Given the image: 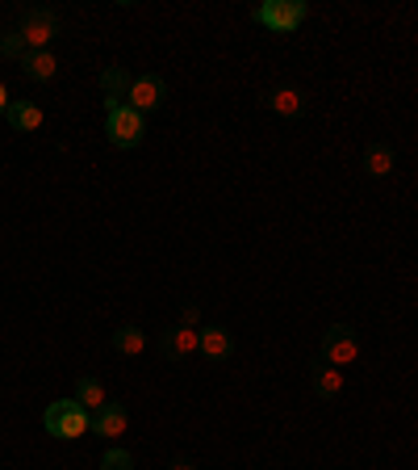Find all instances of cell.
Segmentation results:
<instances>
[{
  "label": "cell",
  "mask_w": 418,
  "mask_h": 470,
  "mask_svg": "<svg viewBox=\"0 0 418 470\" xmlns=\"http://www.w3.org/2000/svg\"><path fill=\"white\" fill-rule=\"evenodd\" d=\"M42 424H47V432L59 437V441H76V437H84V432L92 429V412H84L76 399H55V404L47 407Z\"/></svg>",
  "instance_id": "cell-1"
},
{
  "label": "cell",
  "mask_w": 418,
  "mask_h": 470,
  "mask_svg": "<svg viewBox=\"0 0 418 470\" xmlns=\"http://www.w3.org/2000/svg\"><path fill=\"white\" fill-rule=\"evenodd\" d=\"M252 17L272 34H293V30H302L310 9H305V0H264V4H255Z\"/></svg>",
  "instance_id": "cell-2"
},
{
  "label": "cell",
  "mask_w": 418,
  "mask_h": 470,
  "mask_svg": "<svg viewBox=\"0 0 418 470\" xmlns=\"http://www.w3.org/2000/svg\"><path fill=\"white\" fill-rule=\"evenodd\" d=\"M105 135L114 147H139L142 135H147V118L134 109V105H117L105 114Z\"/></svg>",
  "instance_id": "cell-3"
},
{
  "label": "cell",
  "mask_w": 418,
  "mask_h": 470,
  "mask_svg": "<svg viewBox=\"0 0 418 470\" xmlns=\"http://www.w3.org/2000/svg\"><path fill=\"white\" fill-rule=\"evenodd\" d=\"M360 357V340H355V327L347 324H330L327 327V336H322V361L327 366H339L347 370Z\"/></svg>",
  "instance_id": "cell-4"
},
{
  "label": "cell",
  "mask_w": 418,
  "mask_h": 470,
  "mask_svg": "<svg viewBox=\"0 0 418 470\" xmlns=\"http://www.w3.org/2000/svg\"><path fill=\"white\" fill-rule=\"evenodd\" d=\"M17 34L26 39L30 51H51V39L59 34V17H55L51 9H26V13H21V26H17Z\"/></svg>",
  "instance_id": "cell-5"
},
{
  "label": "cell",
  "mask_w": 418,
  "mask_h": 470,
  "mask_svg": "<svg viewBox=\"0 0 418 470\" xmlns=\"http://www.w3.org/2000/svg\"><path fill=\"white\" fill-rule=\"evenodd\" d=\"M159 352L167 361H189L192 352H201V327H167L159 336Z\"/></svg>",
  "instance_id": "cell-6"
},
{
  "label": "cell",
  "mask_w": 418,
  "mask_h": 470,
  "mask_svg": "<svg viewBox=\"0 0 418 470\" xmlns=\"http://www.w3.org/2000/svg\"><path fill=\"white\" fill-rule=\"evenodd\" d=\"M164 101H167V84H164V80H159V76H134L126 105H134V109L147 118L151 109H159Z\"/></svg>",
  "instance_id": "cell-7"
},
{
  "label": "cell",
  "mask_w": 418,
  "mask_h": 470,
  "mask_svg": "<svg viewBox=\"0 0 418 470\" xmlns=\"http://www.w3.org/2000/svg\"><path fill=\"white\" fill-rule=\"evenodd\" d=\"M130 84H134V76H130L126 67H105V72H101V89H105V114H109V109H117V105H126V97H130Z\"/></svg>",
  "instance_id": "cell-8"
},
{
  "label": "cell",
  "mask_w": 418,
  "mask_h": 470,
  "mask_svg": "<svg viewBox=\"0 0 418 470\" xmlns=\"http://www.w3.org/2000/svg\"><path fill=\"white\" fill-rule=\"evenodd\" d=\"M126 429H130L126 407L114 404V399H109V404L92 416V432H97V437H126Z\"/></svg>",
  "instance_id": "cell-9"
},
{
  "label": "cell",
  "mask_w": 418,
  "mask_h": 470,
  "mask_svg": "<svg viewBox=\"0 0 418 470\" xmlns=\"http://www.w3.org/2000/svg\"><path fill=\"white\" fill-rule=\"evenodd\" d=\"M76 404L84 407V412H101L105 404H109V391H105V382L101 379H92V374H84V379L76 382Z\"/></svg>",
  "instance_id": "cell-10"
},
{
  "label": "cell",
  "mask_w": 418,
  "mask_h": 470,
  "mask_svg": "<svg viewBox=\"0 0 418 470\" xmlns=\"http://www.w3.org/2000/svg\"><path fill=\"white\" fill-rule=\"evenodd\" d=\"M264 105L272 109V114H280V118H297V114H302V105H305V97H302V89H293V84H285V89L268 92V97H264Z\"/></svg>",
  "instance_id": "cell-11"
},
{
  "label": "cell",
  "mask_w": 418,
  "mask_h": 470,
  "mask_svg": "<svg viewBox=\"0 0 418 470\" xmlns=\"http://www.w3.org/2000/svg\"><path fill=\"white\" fill-rule=\"evenodd\" d=\"M201 352L209 361H226L235 352V340H230L226 327H201Z\"/></svg>",
  "instance_id": "cell-12"
},
{
  "label": "cell",
  "mask_w": 418,
  "mask_h": 470,
  "mask_svg": "<svg viewBox=\"0 0 418 470\" xmlns=\"http://www.w3.org/2000/svg\"><path fill=\"white\" fill-rule=\"evenodd\" d=\"M21 67H26L30 80H55L59 76V55L55 51H30L26 59H21Z\"/></svg>",
  "instance_id": "cell-13"
},
{
  "label": "cell",
  "mask_w": 418,
  "mask_h": 470,
  "mask_svg": "<svg viewBox=\"0 0 418 470\" xmlns=\"http://www.w3.org/2000/svg\"><path fill=\"white\" fill-rule=\"evenodd\" d=\"M314 395L318 399H335V395H343V370L322 361V370H314Z\"/></svg>",
  "instance_id": "cell-14"
},
{
  "label": "cell",
  "mask_w": 418,
  "mask_h": 470,
  "mask_svg": "<svg viewBox=\"0 0 418 470\" xmlns=\"http://www.w3.org/2000/svg\"><path fill=\"white\" fill-rule=\"evenodd\" d=\"M9 122H13L17 131L30 135V131H38V126H42V109L34 101H13V105H9Z\"/></svg>",
  "instance_id": "cell-15"
},
{
  "label": "cell",
  "mask_w": 418,
  "mask_h": 470,
  "mask_svg": "<svg viewBox=\"0 0 418 470\" xmlns=\"http://www.w3.org/2000/svg\"><path fill=\"white\" fill-rule=\"evenodd\" d=\"M393 164H397V160H393V152L385 144H372L364 152V172H368V177H389Z\"/></svg>",
  "instance_id": "cell-16"
},
{
  "label": "cell",
  "mask_w": 418,
  "mask_h": 470,
  "mask_svg": "<svg viewBox=\"0 0 418 470\" xmlns=\"http://www.w3.org/2000/svg\"><path fill=\"white\" fill-rule=\"evenodd\" d=\"M114 349L126 352V357H139L147 349V336H142V327H117L114 332Z\"/></svg>",
  "instance_id": "cell-17"
},
{
  "label": "cell",
  "mask_w": 418,
  "mask_h": 470,
  "mask_svg": "<svg viewBox=\"0 0 418 470\" xmlns=\"http://www.w3.org/2000/svg\"><path fill=\"white\" fill-rule=\"evenodd\" d=\"M0 55H4V59H26L30 47L17 30H4V34H0Z\"/></svg>",
  "instance_id": "cell-18"
},
{
  "label": "cell",
  "mask_w": 418,
  "mask_h": 470,
  "mask_svg": "<svg viewBox=\"0 0 418 470\" xmlns=\"http://www.w3.org/2000/svg\"><path fill=\"white\" fill-rule=\"evenodd\" d=\"M101 470H134V457H130L126 449H109V454L101 457Z\"/></svg>",
  "instance_id": "cell-19"
},
{
  "label": "cell",
  "mask_w": 418,
  "mask_h": 470,
  "mask_svg": "<svg viewBox=\"0 0 418 470\" xmlns=\"http://www.w3.org/2000/svg\"><path fill=\"white\" fill-rule=\"evenodd\" d=\"M197 319H201V311H197V307H184V311H180V327H197Z\"/></svg>",
  "instance_id": "cell-20"
},
{
  "label": "cell",
  "mask_w": 418,
  "mask_h": 470,
  "mask_svg": "<svg viewBox=\"0 0 418 470\" xmlns=\"http://www.w3.org/2000/svg\"><path fill=\"white\" fill-rule=\"evenodd\" d=\"M167 470H197V462H192V457H176Z\"/></svg>",
  "instance_id": "cell-21"
},
{
  "label": "cell",
  "mask_w": 418,
  "mask_h": 470,
  "mask_svg": "<svg viewBox=\"0 0 418 470\" xmlns=\"http://www.w3.org/2000/svg\"><path fill=\"white\" fill-rule=\"evenodd\" d=\"M9 105H13V101H9V89H4V84H0V118L9 114Z\"/></svg>",
  "instance_id": "cell-22"
}]
</instances>
